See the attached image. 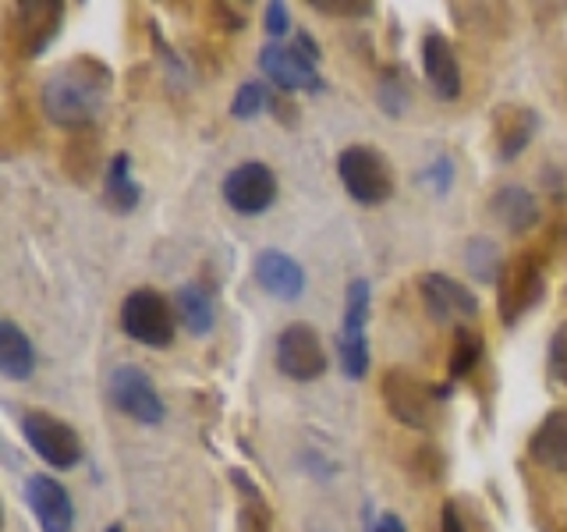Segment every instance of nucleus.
<instances>
[{
	"mask_svg": "<svg viewBox=\"0 0 567 532\" xmlns=\"http://www.w3.org/2000/svg\"><path fill=\"white\" fill-rule=\"evenodd\" d=\"M100 156H103V150H100V139L93 135V129L89 132H75L68 139V146H64V171H68V177L71 182H79V185H85L89 177H93L96 171H100Z\"/></svg>",
	"mask_w": 567,
	"mask_h": 532,
	"instance_id": "nucleus-25",
	"label": "nucleus"
},
{
	"mask_svg": "<svg viewBox=\"0 0 567 532\" xmlns=\"http://www.w3.org/2000/svg\"><path fill=\"white\" fill-rule=\"evenodd\" d=\"M440 532H493L486 514L468 497H447L440 508Z\"/></svg>",
	"mask_w": 567,
	"mask_h": 532,
	"instance_id": "nucleus-26",
	"label": "nucleus"
},
{
	"mask_svg": "<svg viewBox=\"0 0 567 532\" xmlns=\"http://www.w3.org/2000/svg\"><path fill=\"white\" fill-rule=\"evenodd\" d=\"M419 177H422V185H430L433 192L447 195V192H451V185H454V156H447V153L433 156Z\"/></svg>",
	"mask_w": 567,
	"mask_h": 532,
	"instance_id": "nucleus-31",
	"label": "nucleus"
},
{
	"mask_svg": "<svg viewBox=\"0 0 567 532\" xmlns=\"http://www.w3.org/2000/svg\"><path fill=\"white\" fill-rule=\"evenodd\" d=\"M337 177H341L344 192L362 206H383L398 188V174L390 167L383 150L354 142L337 153Z\"/></svg>",
	"mask_w": 567,
	"mask_h": 532,
	"instance_id": "nucleus-4",
	"label": "nucleus"
},
{
	"mask_svg": "<svg viewBox=\"0 0 567 532\" xmlns=\"http://www.w3.org/2000/svg\"><path fill=\"white\" fill-rule=\"evenodd\" d=\"M377 96H380V106H383V111H386L390 117L404 114L408 96H412V89H408V79H404V68H386V71H383Z\"/></svg>",
	"mask_w": 567,
	"mask_h": 532,
	"instance_id": "nucleus-29",
	"label": "nucleus"
},
{
	"mask_svg": "<svg viewBox=\"0 0 567 532\" xmlns=\"http://www.w3.org/2000/svg\"><path fill=\"white\" fill-rule=\"evenodd\" d=\"M539 132V111L525 103H501L493 111V150L501 160H518Z\"/></svg>",
	"mask_w": 567,
	"mask_h": 532,
	"instance_id": "nucleus-15",
	"label": "nucleus"
},
{
	"mask_svg": "<svg viewBox=\"0 0 567 532\" xmlns=\"http://www.w3.org/2000/svg\"><path fill=\"white\" fill-rule=\"evenodd\" d=\"M121 330L132 341L146 348H171L174 345V313L167 295L156 288H135L121 301Z\"/></svg>",
	"mask_w": 567,
	"mask_h": 532,
	"instance_id": "nucleus-5",
	"label": "nucleus"
},
{
	"mask_svg": "<svg viewBox=\"0 0 567 532\" xmlns=\"http://www.w3.org/2000/svg\"><path fill=\"white\" fill-rule=\"evenodd\" d=\"M106 532H124V525L121 522H111V525H106Z\"/></svg>",
	"mask_w": 567,
	"mask_h": 532,
	"instance_id": "nucleus-38",
	"label": "nucleus"
},
{
	"mask_svg": "<svg viewBox=\"0 0 567 532\" xmlns=\"http://www.w3.org/2000/svg\"><path fill=\"white\" fill-rule=\"evenodd\" d=\"M295 47L306 53V58H312L316 64H319V58H323V50H319V43H316V35L309 32V29H298L295 32Z\"/></svg>",
	"mask_w": 567,
	"mask_h": 532,
	"instance_id": "nucleus-36",
	"label": "nucleus"
},
{
	"mask_svg": "<svg viewBox=\"0 0 567 532\" xmlns=\"http://www.w3.org/2000/svg\"><path fill=\"white\" fill-rule=\"evenodd\" d=\"M224 203L241 217H259L277 203V174L259 160L238 164L224 177Z\"/></svg>",
	"mask_w": 567,
	"mask_h": 532,
	"instance_id": "nucleus-12",
	"label": "nucleus"
},
{
	"mask_svg": "<svg viewBox=\"0 0 567 532\" xmlns=\"http://www.w3.org/2000/svg\"><path fill=\"white\" fill-rule=\"evenodd\" d=\"M309 8L327 18H369L377 11L369 0H309Z\"/></svg>",
	"mask_w": 567,
	"mask_h": 532,
	"instance_id": "nucleus-32",
	"label": "nucleus"
},
{
	"mask_svg": "<svg viewBox=\"0 0 567 532\" xmlns=\"http://www.w3.org/2000/svg\"><path fill=\"white\" fill-rule=\"evenodd\" d=\"M174 306H177V319H182V327L195 337H206L217 324V301H213V291L199 280H188L177 288L174 295Z\"/></svg>",
	"mask_w": 567,
	"mask_h": 532,
	"instance_id": "nucleus-19",
	"label": "nucleus"
},
{
	"mask_svg": "<svg viewBox=\"0 0 567 532\" xmlns=\"http://www.w3.org/2000/svg\"><path fill=\"white\" fill-rule=\"evenodd\" d=\"M489 217L501 224L507 235H528L539 224L543 209L539 200L525 185H501L489 195Z\"/></svg>",
	"mask_w": 567,
	"mask_h": 532,
	"instance_id": "nucleus-17",
	"label": "nucleus"
},
{
	"mask_svg": "<svg viewBox=\"0 0 567 532\" xmlns=\"http://www.w3.org/2000/svg\"><path fill=\"white\" fill-rule=\"evenodd\" d=\"M419 298H422V309L430 313L433 324H454V327H465L468 319L478 316V298L468 284H461L447 274H422L415 280Z\"/></svg>",
	"mask_w": 567,
	"mask_h": 532,
	"instance_id": "nucleus-9",
	"label": "nucleus"
},
{
	"mask_svg": "<svg viewBox=\"0 0 567 532\" xmlns=\"http://www.w3.org/2000/svg\"><path fill=\"white\" fill-rule=\"evenodd\" d=\"M259 71L277 85V93H323L327 82L319 75V64L306 58L295 43H266L259 50Z\"/></svg>",
	"mask_w": 567,
	"mask_h": 532,
	"instance_id": "nucleus-8",
	"label": "nucleus"
},
{
	"mask_svg": "<svg viewBox=\"0 0 567 532\" xmlns=\"http://www.w3.org/2000/svg\"><path fill=\"white\" fill-rule=\"evenodd\" d=\"M0 372L8 380H29L35 372V345L14 319L0 324Z\"/></svg>",
	"mask_w": 567,
	"mask_h": 532,
	"instance_id": "nucleus-20",
	"label": "nucleus"
},
{
	"mask_svg": "<svg viewBox=\"0 0 567 532\" xmlns=\"http://www.w3.org/2000/svg\"><path fill=\"white\" fill-rule=\"evenodd\" d=\"M546 295V256L536 248H525L504 263V274L496 280V316L504 327H518L522 319L539 306Z\"/></svg>",
	"mask_w": 567,
	"mask_h": 532,
	"instance_id": "nucleus-3",
	"label": "nucleus"
},
{
	"mask_svg": "<svg viewBox=\"0 0 567 532\" xmlns=\"http://www.w3.org/2000/svg\"><path fill=\"white\" fill-rule=\"evenodd\" d=\"M270 89H266L262 82H241L235 89V100H230V117L238 121H256L262 111H270Z\"/></svg>",
	"mask_w": 567,
	"mask_h": 532,
	"instance_id": "nucleus-28",
	"label": "nucleus"
},
{
	"mask_svg": "<svg viewBox=\"0 0 567 532\" xmlns=\"http://www.w3.org/2000/svg\"><path fill=\"white\" fill-rule=\"evenodd\" d=\"M270 114L277 117V121H284V129H295V124H298V103L288 96V93H274L270 96Z\"/></svg>",
	"mask_w": 567,
	"mask_h": 532,
	"instance_id": "nucleus-35",
	"label": "nucleus"
},
{
	"mask_svg": "<svg viewBox=\"0 0 567 532\" xmlns=\"http://www.w3.org/2000/svg\"><path fill=\"white\" fill-rule=\"evenodd\" d=\"M64 25V4L61 0H29V4H14L8 18V43L18 58H40V53L58 40Z\"/></svg>",
	"mask_w": 567,
	"mask_h": 532,
	"instance_id": "nucleus-6",
	"label": "nucleus"
},
{
	"mask_svg": "<svg viewBox=\"0 0 567 532\" xmlns=\"http://www.w3.org/2000/svg\"><path fill=\"white\" fill-rule=\"evenodd\" d=\"M546 369H549V380H557L560 387H567V319L554 330V337H549Z\"/></svg>",
	"mask_w": 567,
	"mask_h": 532,
	"instance_id": "nucleus-30",
	"label": "nucleus"
},
{
	"mask_svg": "<svg viewBox=\"0 0 567 532\" xmlns=\"http://www.w3.org/2000/svg\"><path fill=\"white\" fill-rule=\"evenodd\" d=\"M230 483H235L241 508H238V532H274V511L266 504L262 490L248 479L245 469H230Z\"/></svg>",
	"mask_w": 567,
	"mask_h": 532,
	"instance_id": "nucleus-22",
	"label": "nucleus"
},
{
	"mask_svg": "<svg viewBox=\"0 0 567 532\" xmlns=\"http://www.w3.org/2000/svg\"><path fill=\"white\" fill-rule=\"evenodd\" d=\"M528 458L549 472H567V408H549L528 433Z\"/></svg>",
	"mask_w": 567,
	"mask_h": 532,
	"instance_id": "nucleus-18",
	"label": "nucleus"
},
{
	"mask_svg": "<svg viewBox=\"0 0 567 532\" xmlns=\"http://www.w3.org/2000/svg\"><path fill=\"white\" fill-rule=\"evenodd\" d=\"M369 532H408V529H404V522L398 519V514H380V519L369 525Z\"/></svg>",
	"mask_w": 567,
	"mask_h": 532,
	"instance_id": "nucleus-37",
	"label": "nucleus"
},
{
	"mask_svg": "<svg viewBox=\"0 0 567 532\" xmlns=\"http://www.w3.org/2000/svg\"><path fill=\"white\" fill-rule=\"evenodd\" d=\"M22 437L50 469H75L82 461V440L71 426L43 408H29L22 416Z\"/></svg>",
	"mask_w": 567,
	"mask_h": 532,
	"instance_id": "nucleus-7",
	"label": "nucleus"
},
{
	"mask_svg": "<svg viewBox=\"0 0 567 532\" xmlns=\"http://www.w3.org/2000/svg\"><path fill=\"white\" fill-rule=\"evenodd\" d=\"M103 203L114 213H132L142 203V188L132 177V156L114 153L103 174Z\"/></svg>",
	"mask_w": 567,
	"mask_h": 532,
	"instance_id": "nucleus-21",
	"label": "nucleus"
},
{
	"mask_svg": "<svg viewBox=\"0 0 567 532\" xmlns=\"http://www.w3.org/2000/svg\"><path fill=\"white\" fill-rule=\"evenodd\" d=\"M419 58H422V75L430 82L433 96L443 103H454L461 96V61H457L454 43L443 32H425Z\"/></svg>",
	"mask_w": 567,
	"mask_h": 532,
	"instance_id": "nucleus-13",
	"label": "nucleus"
},
{
	"mask_svg": "<svg viewBox=\"0 0 567 532\" xmlns=\"http://www.w3.org/2000/svg\"><path fill=\"white\" fill-rule=\"evenodd\" d=\"M25 504L43 532H71L75 525V504L53 475L35 472L25 479Z\"/></svg>",
	"mask_w": 567,
	"mask_h": 532,
	"instance_id": "nucleus-14",
	"label": "nucleus"
},
{
	"mask_svg": "<svg viewBox=\"0 0 567 532\" xmlns=\"http://www.w3.org/2000/svg\"><path fill=\"white\" fill-rule=\"evenodd\" d=\"M447 395H451V383L436 387L401 366H390L380 380V398L386 405V412L401 426H408V430H425V433L436 430Z\"/></svg>",
	"mask_w": 567,
	"mask_h": 532,
	"instance_id": "nucleus-2",
	"label": "nucleus"
},
{
	"mask_svg": "<svg viewBox=\"0 0 567 532\" xmlns=\"http://www.w3.org/2000/svg\"><path fill=\"white\" fill-rule=\"evenodd\" d=\"M486 355V337L475 327H454V341H451V359H447V377L451 383L472 377V372L483 366Z\"/></svg>",
	"mask_w": 567,
	"mask_h": 532,
	"instance_id": "nucleus-24",
	"label": "nucleus"
},
{
	"mask_svg": "<svg viewBox=\"0 0 567 532\" xmlns=\"http://www.w3.org/2000/svg\"><path fill=\"white\" fill-rule=\"evenodd\" d=\"M504 256H501V248H496V242L489 238H472L468 248H465V266L472 270L475 280H483V284H496L504 274Z\"/></svg>",
	"mask_w": 567,
	"mask_h": 532,
	"instance_id": "nucleus-27",
	"label": "nucleus"
},
{
	"mask_svg": "<svg viewBox=\"0 0 567 532\" xmlns=\"http://www.w3.org/2000/svg\"><path fill=\"white\" fill-rule=\"evenodd\" d=\"M111 401L121 416H128L132 422H142V426H156L164 422V398H159V390L153 387L150 372L138 369V366H117L111 372Z\"/></svg>",
	"mask_w": 567,
	"mask_h": 532,
	"instance_id": "nucleus-10",
	"label": "nucleus"
},
{
	"mask_svg": "<svg viewBox=\"0 0 567 532\" xmlns=\"http://www.w3.org/2000/svg\"><path fill=\"white\" fill-rule=\"evenodd\" d=\"M111 68L100 58H79L64 61L53 75L43 82V111L53 124H61L68 132H89L96 114L103 111L106 96H111Z\"/></svg>",
	"mask_w": 567,
	"mask_h": 532,
	"instance_id": "nucleus-1",
	"label": "nucleus"
},
{
	"mask_svg": "<svg viewBox=\"0 0 567 532\" xmlns=\"http://www.w3.org/2000/svg\"><path fill=\"white\" fill-rule=\"evenodd\" d=\"M277 369L298 383H309L327 372L323 341H319V334L309 324L298 319V324H288L277 334Z\"/></svg>",
	"mask_w": 567,
	"mask_h": 532,
	"instance_id": "nucleus-11",
	"label": "nucleus"
},
{
	"mask_svg": "<svg viewBox=\"0 0 567 532\" xmlns=\"http://www.w3.org/2000/svg\"><path fill=\"white\" fill-rule=\"evenodd\" d=\"M415 472L425 479V483H436V479L443 475V458H440V451L433 448V443H425V448H419V454H415Z\"/></svg>",
	"mask_w": 567,
	"mask_h": 532,
	"instance_id": "nucleus-34",
	"label": "nucleus"
},
{
	"mask_svg": "<svg viewBox=\"0 0 567 532\" xmlns=\"http://www.w3.org/2000/svg\"><path fill=\"white\" fill-rule=\"evenodd\" d=\"M369 306H372V288L369 280H351L344 291V316H341V330H337V341H351L362 345L369 341L365 327H369Z\"/></svg>",
	"mask_w": 567,
	"mask_h": 532,
	"instance_id": "nucleus-23",
	"label": "nucleus"
},
{
	"mask_svg": "<svg viewBox=\"0 0 567 532\" xmlns=\"http://www.w3.org/2000/svg\"><path fill=\"white\" fill-rule=\"evenodd\" d=\"M252 274L259 280V288L280 301H295L306 291V270H301V263L288 253H280V248H262L252 263Z\"/></svg>",
	"mask_w": 567,
	"mask_h": 532,
	"instance_id": "nucleus-16",
	"label": "nucleus"
},
{
	"mask_svg": "<svg viewBox=\"0 0 567 532\" xmlns=\"http://www.w3.org/2000/svg\"><path fill=\"white\" fill-rule=\"evenodd\" d=\"M262 25H266V35H270V40H280V35L291 29V8L280 4V0H270V4H266V14H262Z\"/></svg>",
	"mask_w": 567,
	"mask_h": 532,
	"instance_id": "nucleus-33",
	"label": "nucleus"
}]
</instances>
